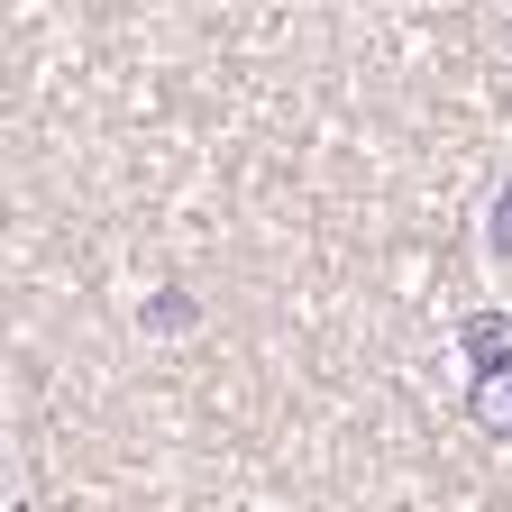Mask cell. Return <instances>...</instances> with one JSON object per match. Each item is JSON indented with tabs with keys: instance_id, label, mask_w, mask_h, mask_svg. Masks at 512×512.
Wrapping results in <instances>:
<instances>
[{
	"instance_id": "6da1fadb",
	"label": "cell",
	"mask_w": 512,
	"mask_h": 512,
	"mask_svg": "<svg viewBox=\"0 0 512 512\" xmlns=\"http://www.w3.org/2000/svg\"><path fill=\"white\" fill-rule=\"evenodd\" d=\"M467 357H476V384H467V412H476V430L512 439V320H503V311L467 320Z\"/></svg>"
}]
</instances>
